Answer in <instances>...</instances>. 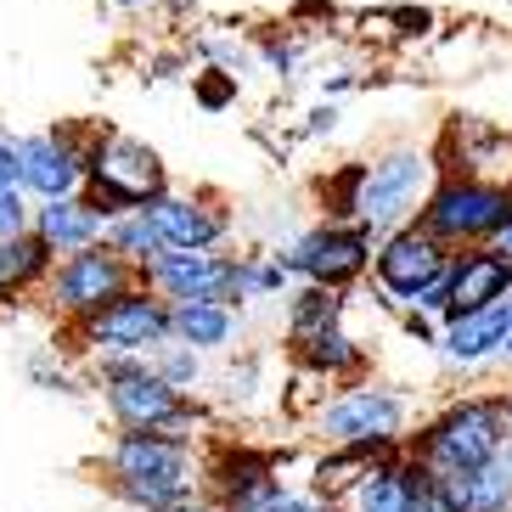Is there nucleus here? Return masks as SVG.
<instances>
[{"mask_svg":"<svg viewBox=\"0 0 512 512\" xmlns=\"http://www.w3.org/2000/svg\"><path fill=\"white\" fill-rule=\"evenodd\" d=\"M74 147H79V164H85V186L79 192H85V203L102 220H113L124 209H141L147 197H158L169 186L164 158L136 136H119V130L91 124V130L74 136Z\"/></svg>","mask_w":512,"mask_h":512,"instance_id":"nucleus-1","label":"nucleus"},{"mask_svg":"<svg viewBox=\"0 0 512 512\" xmlns=\"http://www.w3.org/2000/svg\"><path fill=\"white\" fill-rule=\"evenodd\" d=\"M445 175L439 169L434 147H417V141H400V147H383L372 164H361V181H355V203H349V220H361L372 237L417 220L422 197L434 192V181Z\"/></svg>","mask_w":512,"mask_h":512,"instance_id":"nucleus-2","label":"nucleus"},{"mask_svg":"<svg viewBox=\"0 0 512 512\" xmlns=\"http://www.w3.org/2000/svg\"><path fill=\"white\" fill-rule=\"evenodd\" d=\"M417 226L439 237L445 248H473V242H496L512 226V181L490 175H439L434 192L422 197Z\"/></svg>","mask_w":512,"mask_h":512,"instance_id":"nucleus-3","label":"nucleus"},{"mask_svg":"<svg viewBox=\"0 0 512 512\" xmlns=\"http://www.w3.org/2000/svg\"><path fill=\"white\" fill-rule=\"evenodd\" d=\"M113 473H119L124 496L152 512L186 507V496H192V456H186V445L152 434V428H130L113 445Z\"/></svg>","mask_w":512,"mask_h":512,"instance_id":"nucleus-4","label":"nucleus"},{"mask_svg":"<svg viewBox=\"0 0 512 512\" xmlns=\"http://www.w3.org/2000/svg\"><path fill=\"white\" fill-rule=\"evenodd\" d=\"M102 389H107V406L124 428H152L164 439H181V428H192V406L181 400V389H169L164 377L147 366V355H107L102 366Z\"/></svg>","mask_w":512,"mask_h":512,"instance_id":"nucleus-5","label":"nucleus"},{"mask_svg":"<svg viewBox=\"0 0 512 512\" xmlns=\"http://www.w3.org/2000/svg\"><path fill=\"white\" fill-rule=\"evenodd\" d=\"M501 428H507V406H501V400H467V406L445 411V417L422 434L417 462L428 467L439 484H451V479H462V473H473L484 456L496 451Z\"/></svg>","mask_w":512,"mask_h":512,"instance_id":"nucleus-6","label":"nucleus"},{"mask_svg":"<svg viewBox=\"0 0 512 512\" xmlns=\"http://www.w3.org/2000/svg\"><path fill=\"white\" fill-rule=\"evenodd\" d=\"M372 242L377 237L361 220H327V226L293 237L276 259L287 265V276H304V282H316V287H349L372 265Z\"/></svg>","mask_w":512,"mask_h":512,"instance_id":"nucleus-7","label":"nucleus"},{"mask_svg":"<svg viewBox=\"0 0 512 512\" xmlns=\"http://www.w3.org/2000/svg\"><path fill=\"white\" fill-rule=\"evenodd\" d=\"M51 304H57L62 316H96L107 299H119L124 287H136L141 271L130 259H119L107 242H91V248H74V254H62L51 265Z\"/></svg>","mask_w":512,"mask_h":512,"instance_id":"nucleus-8","label":"nucleus"},{"mask_svg":"<svg viewBox=\"0 0 512 512\" xmlns=\"http://www.w3.org/2000/svg\"><path fill=\"white\" fill-rule=\"evenodd\" d=\"M169 338V304L147 282L124 287L119 299H107L96 316H85V344L102 355H152Z\"/></svg>","mask_w":512,"mask_h":512,"instance_id":"nucleus-9","label":"nucleus"},{"mask_svg":"<svg viewBox=\"0 0 512 512\" xmlns=\"http://www.w3.org/2000/svg\"><path fill=\"white\" fill-rule=\"evenodd\" d=\"M231 271H237V259L214 254V248H158L141 265V282L152 293H164L169 304H186V299L231 304Z\"/></svg>","mask_w":512,"mask_h":512,"instance_id":"nucleus-10","label":"nucleus"},{"mask_svg":"<svg viewBox=\"0 0 512 512\" xmlns=\"http://www.w3.org/2000/svg\"><path fill=\"white\" fill-rule=\"evenodd\" d=\"M445 259H451V248H445L439 237H428L417 220H406V226L383 231V237L372 242L377 287L389 293V304H406L422 282H434V276L445 271Z\"/></svg>","mask_w":512,"mask_h":512,"instance_id":"nucleus-11","label":"nucleus"},{"mask_svg":"<svg viewBox=\"0 0 512 512\" xmlns=\"http://www.w3.org/2000/svg\"><path fill=\"white\" fill-rule=\"evenodd\" d=\"M17 186L40 203V197H68L85 186V164H79L74 130H40V136H17Z\"/></svg>","mask_w":512,"mask_h":512,"instance_id":"nucleus-12","label":"nucleus"},{"mask_svg":"<svg viewBox=\"0 0 512 512\" xmlns=\"http://www.w3.org/2000/svg\"><path fill=\"white\" fill-rule=\"evenodd\" d=\"M406 422V406L394 400L389 389H344L321 411V434L332 445H366V451H383Z\"/></svg>","mask_w":512,"mask_h":512,"instance_id":"nucleus-13","label":"nucleus"},{"mask_svg":"<svg viewBox=\"0 0 512 512\" xmlns=\"http://www.w3.org/2000/svg\"><path fill=\"white\" fill-rule=\"evenodd\" d=\"M152 220V231H158V242L164 248H220L231 231V214L214 203V197H192V192H158L141 203Z\"/></svg>","mask_w":512,"mask_h":512,"instance_id":"nucleus-14","label":"nucleus"},{"mask_svg":"<svg viewBox=\"0 0 512 512\" xmlns=\"http://www.w3.org/2000/svg\"><path fill=\"white\" fill-rule=\"evenodd\" d=\"M445 293H451L445 316H456V310H479V304H490V299H507L512 293V259L501 254L496 242L451 248V259H445Z\"/></svg>","mask_w":512,"mask_h":512,"instance_id":"nucleus-15","label":"nucleus"},{"mask_svg":"<svg viewBox=\"0 0 512 512\" xmlns=\"http://www.w3.org/2000/svg\"><path fill=\"white\" fill-rule=\"evenodd\" d=\"M439 344H445V355L462 361V366H479V361H490V355H512V293L479 304V310L445 316Z\"/></svg>","mask_w":512,"mask_h":512,"instance_id":"nucleus-16","label":"nucleus"},{"mask_svg":"<svg viewBox=\"0 0 512 512\" xmlns=\"http://www.w3.org/2000/svg\"><path fill=\"white\" fill-rule=\"evenodd\" d=\"M29 231L62 259V254H74V248H91V242H102V214L85 203V192L40 197V203L29 209Z\"/></svg>","mask_w":512,"mask_h":512,"instance_id":"nucleus-17","label":"nucleus"},{"mask_svg":"<svg viewBox=\"0 0 512 512\" xmlns=\"http://www.w3.org/2000/svg\"><path fill=\"white\" fill-rule=\"evenodd\" d=\"M451 501L462 512H512V406H507V428H501L496 451L484 456L473 473L445 484Z\"/></svg>","mask_w":512,"mask_h":512,"instance_id":"nucleus-18","label":"nucleus"},{"mask_svg":"<svg viewBox=\"0 0 512 512\" xmlns=\"http://www.w3.org/2000/svg\"><path fill=\"white\" fill-rule=\"evenodd\" d=\"M169 338H181L192 349H226L237 338V304H220V299L169 304Z\"/></svg>","mask_w":512,"mask_h":512,"instance_id":"nucleus-19","label":"nucleus"},{"mask_svg":"<svg viewBox=\"0 0 512 512\" xmlns=\"http://www.w3.org/2000/svg\"><path fill=\"white\" fill-rule=\"evenodd\" d=\"M57 254H51L46 242L34 237V231H17V237L0 242V299H12V293H29L34 282H46Z\"/></svg>","mask_w":512,"mask_h":512,"instance_id":"nucleus-20","label":"nucleus"},{"mask_svg":"<svg viewBox=\"0 0 512 512\" xmlns=\"http://www.w3.org/2000/svg\"><path fill=\"white\" fill-rule=\"evenodd\" d=\"M102 242L113 248L119 259H130V265H147L164 242H158V231H152V220H147V209H124V214H113V220H102Z\"/></svg>","mask_w":512,"mask_h":512,"instance_id":"nucleus-21","label":"nucleus"},{"mask_svg":"<svg viewBox=\"0 0 512 512\" xmlns=\"http://www.w3.org/2000/svg\"><path fill=\"white\" fill-rule=\"evenodd\" d=\"M338 316H344V287H316L310 282L299 299H293V344H304V338L338 327Z\"/></svg>","mask_w":512,"mask_h":512,"instance_id":"nucleus-22","label":"nucleus"},{"mask_svg":"<svg viewBox=\"0 0 512 512\" xmlns=\"http://www.w3.org/2000/svg\"><path fill=\"white\" fill-rule=\"evenodd\" d=\"M361 512H411V467H372L361 479Z\"/></svg>","mask_w":512,"mask_h":512,"instance_id":"nucleus-23","label":"nucleus"},{"mask_svg":"<svg viewBox=\"0 0 512 512\" xmlns=\"http://www.w3.org/2000/svg\"><path fill=\"white\" fill-rule=\"evenodd\" d=\"M304 361L316 366V372H327V377H338V372H355L361 366V349L349 344L338 327H327V332H316V338H304Z\"/></svg>","mask_w":512,"mask_h":512,"instance_id":"nucleus-24","label":"nucleus"},{"mask_svg":"<svg viewBox=\"0 0 512 512\" xmlns=\"http://www.w3.org/2000/svg\"><path fill=\"white\" fill-rule=\"evenodd\" d=\"M152 372L164 377L169 389H192L197 383V349L192 344H181V338H164V344L152 349Z\"/></svg>","mask_w":512,"mask_h":512,"instance_id":"nucleus-25","label":"nucleus"},{"mask_svg":"<svg viewBox=\"0 0 512 512\" xmlns=\"http://www.w3.org/2000/svg\"><path fill=\"white\" fill-rule=\"evenodd\" d=\"M242 512H327L316 496H293V490H282L276 479H265L259 490H248L242 496Z\"/></svg>","mask_w":512,"mask_h":512,"instance_id":"nucleus-26","label":"nucleus"},{"mask_svg":"<svg viewBox=\"0 0 512 512\" xmlns=\"http://www.w3.org/2000/svg\"><path fill=\"white\" fill-rule=\"evenodd\" d=\"M29 192L17 181H0V242L6 237H17V231H29Z\"/></svg>","mask_w":512,"mask_h":512,"instance_id":"nucleus-27","label":"nucleus"},{"mask_svg":"<svg viewBox=\"0 0 512 512\" xmlns=\"http://www.w3.org/2000/svg\"><path fill=\"white\" fill-rule=\"evenodd\" d=\"M192 91H197V102L209 107V113H220V107H231V102H237V74H226V68L192 74Z\"/></svg>","mask_w":512,"mask_h":512,"instance_id":"nucleus-28","label":"nucleus"},{"mask_svg":"<svg viewBox=\"0 0 512 512\" xmlns=\"http://www.w3.org/2000/svg\"><path fill=\"white\" fill-rule=\"evenodd\" d=\"M259 62H265V68H271L276 79H293V68H299V46H293V40H259Z\"/></svg>","mask_w":512,"mask_h":512,"instance_id":"nucleus-29","label":"nucleus"},{"mask_svg":"<svg viewBox=\"0 0 512 512\" xmlns=\"http://www.w3.org/2000/svg\"><path fill=\"white\" fill-rule=\"evenodd\" d=\"M332 124H338V107L321 102V107H310V124H304V136H321V130H332Z\"/></svg>","mask_w":512,"mask_h":512,"instance_id":"nucleus-30","label":"nucleus"},{"mask_svg":"<svg viewBox=\"0 0 512 512\" xmlns=\"http://www.w3.org/2000/svg\"><path fill=\"white\" fill-rule=\"evenodd\" d=\"M0 181H17V158H12V136H0Z\"/></svg>","mask_w":512,"mask_h":512,"instance_id":"nucleus-31","label":"nucleus"},{"mask_svg":"<svg viewBox=\"0 0 512 512\" xmlns=\"http://www.w3.org/2000/svg\"><path fill=\"white\" fill-rule=\"evenodd\" d=\"M496 248H501V254H507V259H512V226H507V231H501V237H496Z\"/></svg>","mask_w":512,"mask_h":512,"instance_id":"nucleus-32","label":"nucleus"},{"mask_svg":"<svg viewBox=\"0 0 512 512\" xmlns=\"http://www.w3.org/2000/svg\"><path fill=\"white\" fill-rule=\"evenodd\" d=\"M164 6H169V12H192L197 0H164Z\"/></svg>","mask_w":512,"mask_h":512,"instance_id":"nucleus-33","label":"nucleus"},{"mask_svg":"<svg viewBox=\"0 0 512 512\" xmlns=\"http://www.w3.org/2000/svg\"><path fill=\"white\" fill-rule=\"evenodd\" d=\"M113 6H124V12H136V6H147V0H113Z\"/></svg>","mask_w":512,"mask_h":512,"instance_id":"nucleus-34","label":"nucleus"},{"mask_svg":"<svg viewBox=\"0 0 512 512\" xmlns=\"http://www.w3.org/2000/svg\"><path fill=\"white\" fill-rule=\"evenodd\" d=\"M169 512H181V507H169Z\"/></svg>","mask_w":512,"mask_h":512,"instance_id":"nucleus-35","label":"nucleus"}]
</instances>
